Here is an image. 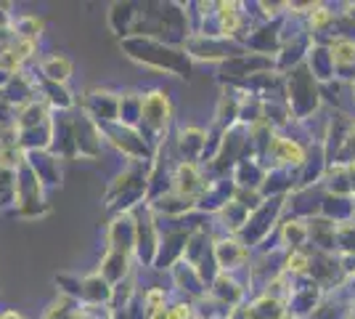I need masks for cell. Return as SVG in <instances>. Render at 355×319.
I'll return each mask as SVG.
<instances>
[{"label": "cell", "instance_id": "6da1fadb", "mask_svg": "<svg viewBox=\"0 0 355 319\" xmlns=\"http://www.w3.org/2000/svg\"><path fill=\"white\" fill-rule=\"evenodd\" d=\"M302 266H305V259H302V256H297V259H295V269H302Z\"/></svg>", "mask_w": 355, "mask_h": 319}, {"label": "cell", "instance_id": "7a4b0ae2", "mask_svg": "<svg viewBox=\"0 0 355 319\" xmlns=\"http://www.w3.org/2000/svg\"><path fill=\"white\" fill-rule=\"evenodd\" d=\"M154 319H167V314H164V311H159V314H154Z\"/></svg>", "mask_w": 355, "mask_h": 319}]
</instances>
